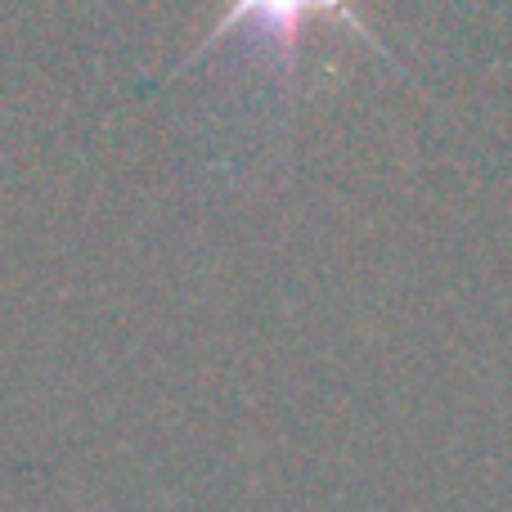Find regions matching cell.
Returning a JSON list of instances; mask_svg holds the SVG:
<instances>
[{
	"mask_svg": "<svg viewBox=\"0 0 512 512\" xmlns=\"http://www.w3.org/2000/svg\"><path fill=\"white\" fill-rule=\"evenodd\" d=\"M342 18L355 36H364L369 45H378L364 23L355 18L351 0H230V9L221 14V23L207 32V41L198 45V54H207L212 45H221L225 36H239V32H252L256 41H265L283 63H292L301 45V32H306L310 18Z\"/></svg>",
	"mask_w": 512,
	"mask_h": 512,
	"instance_id": "obj_1",
	"label": "cell"
}]
</instances>
